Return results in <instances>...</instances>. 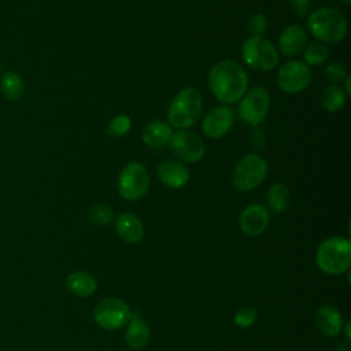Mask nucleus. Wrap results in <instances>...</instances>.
<instances>
[{
	"label": "nucleus",
	"instance_id": "9",
	"mask_svg": "<svg viewBox=\"0 0 351 351\" xmlns=\"http://www.w3.org/2000/svg\"><path fill=\"white\" fill-rule=\"evenodd\" d=\"M167 144L176 158L188 163L199 162L206 154L203 140L188 129H180L178 132L171 133Z\"/></svg>",
	"mask_w": 351,
	"mask_h": 351
},
{
	"label": "nucleus",
	"instance_id": "2",
	"mask_svg": "<svg viewBox=\"0 0 351 351\" xmlns=\"http://www.w3.org/2000/svg\"><path fill=\"white\" fill-rule=\"evenodd\" d=\"M307 29L321 43H339L347 33V21L339 10L319 7L308 15Z\"/></svg>",
	"mask_w": 351,
	"mask_h": 351
},
{
	"label": "nucleus",
	"instance_id": "31",
	"mask_svg": "<svg viewBox=\"0 0 351 351\" xmlns=\"http://www.w3.org/2000/svg\"><path fill=\"white\" fill-rule=\"evenodd\" d=\"M250 143H251V145H252L255 149H258V151L263 149L265 145H266V136H265V132H263L262 129H259V128H255V129L252 130V133H251Z\"/></svg>",
	"mask_w": 351,
	"mask_h": 351
},
{
	"label": "nucleus",
	"instance_id": "10",
	"mask_svg": "<svg viewBox=\"0 0 351 351\" xmlns=\"http://www.w3.org/2000/svg\"><path fill=\"white\" fill-rule=\"evenodd\" d=\"M93 318L100 328L106 330H115L129 322L130 310L125 302L110 298L101 300L96 306L93 311Z\"/></svg>",
	"mask_w": 351,
	"mask_h": 351
},
{
	"label": "nucleus",
	"instance_id": "20",
	"mask_svg": "<svg viewBox=\"0 0 351 351\" xmlns=\"http://www.w3.org/2000/svg\"><path fill=\"white\" fill-rule=\"evenodd\" d=\"M126 343L134 348V350H140L143 347H145L151 339V330L149 326L147 325L145 321L140 319V318H134L130 321L128 329H126Z\"/></svg>",
	"mask_w": 351,
	"mask_h": 351
},
{
	"label": "nucleus",
	"instance_id": "33",
	"mask_svg": "<svg viewBox=\"0 0 351 351\" xmlns=\"http://www.w3.org/2000/svg\"><path fill=\"white\" fill-rule=\"evenodd\" d=\"M341 1H343V3H346V4H348L351 0H341Z\"/></svg>",
	"mask_w": 351,
	"mask_h": 351
},
{
	"label": "nucleus",
	"instance_id": "14",
	"mask_svg": "<svg viewBox=\"0 0 351 351\" xmlns=\"http://www.w3.org/2000/svg\"><path fill=\"white\" fill-rule=\"evenodd\" d=\"M307 45V32L300 25H289L282 29L278 37V49L282 55L295 56Z\"/></svg>",
	"mask_w": 351,
	"mask_h": 351
},
{
	"label": "nucleus",
	"instance_id": "7",
	"mask_svg": "<svg viewBox=\"0 0 351 351\" xmlns=\"http://www.w3.org/2000/svg\"><path fill=\"white\" fill-rule=\"evenodd\" d=\"M149 186L147 167L138 162L128 163L118 177V192L126 200L141 199Z\"/></svg>",
	"mask_w": 351,
	"mask_h": 351
},
{
	"label": "nucleus",
	"instance_id": "19",
	"mask_svg": "<svg viewBox=\"0 0 351 351\" xmlns=\"http://www.w3.org/2000/svg\"><path fill=\"white\" fill-rule=\"evenodd\" d=\"M66 287L73 295L86 298L96 291V280L85 270H75L67 276Z\"/></svg>",
	"mask_w": 351,
	"mask_h": 351
},
{
	"label": "nucleus",
	"instance_id": "21",
	"mask_svg": "<svg viewBox=\"0 0 351 351\" xmlns=\"http://www.w3.org/2000/svg\"><path fill=\"white\" fill-rule=\"evenodd\" d=\"M0 89L5 99L11 101H16L23 96L25 82L18 73L5 71L0 80Z\"/></svg>",
	"mask_w": 351,
	"mask_h": 351
},
{
	"label": "nucleus",
	"instance_id": "16",
	"mask_svg": "<svg viewBox=\"0 0 351 351\" xmlns=\"http://www.w3.org/2000/svg\"><path fill=\"white\" fill-rule=\"evenodd\" d=\"M115 229L118 236L130 244H136L143 239L144 228L141 221L132 213H122L115 221Z\"/></svg>",
	"mask_w": 351,
	"mask_h": 351
},
{
	"label": "nucleus",
	"instance_id": "6",
	"mask_svg": "<svg viewBox=\"0 0 351 351\" xmlns=\"http://www.w3.org/2000/svg\"><path fill=\"white\" fill-rule=\"evenodd\" d=\"M267 176L266 160L255 154L241 158L232 173V184L240 192H248L256 188Z\"/></svg>",
	"mask_w": 351,
	"mask_h": 351
},
{
	"label": "nucleus",
	"instance_id": "11",
	"mask_svg": "<svg viewBox=\"0 0 351 351\" xmlns=\"http://www.w3.org/2000/svg\"><path fill=\"white\" fill-rule=\"evenodd\" d=\"M311 82V70L302 60H289L277 73V84L285 93H299Z\"/></svg>",
	"mask_w": 351,
	"mask_h": 351
},
{
	"label": "nucleus",
	"instance_id": "3",
	"mask_svg": "<svg viewBox=\"0 0 351 351\" xmlns=\"http://www.w3.org/2000/svg\"><path fill=\"white\" fill-rule=\"evenodd\" d=\"M202 95L196 88L181 89L170 101L167 108L169 125L176 129H188L197 122L202 114Z\"/></svg>",
	"mask_w": 351,
	"mask_h": 351
},
{
	"label": "nucleus",
	"instance_id": "5",
	"mask_svg": "<svg viewBox=\"0 0 351 351\" xmlns=\"http://www.w3.org/2000/svg\"><path fill=\"white\" fill-rule=\"evenodd\" d=\"M244 63L256 71H270L278 63L276 47L263 36H251L241 44Z\"/></svg>",
	"mask_w": 351,
	"mask_h": 351
},
{
	"label": "nucleus",
	"instance_id": "12",
	"mask_svg": "<svg viewBox=\"0 0 351 351\" xmlns=\"http://www.w3.org/2000/svg\"><path fill=\"white\" fill-rule=\"evenodd\" d=\"M233 119L234 115L230 107L218 106L204 115L202 122L203 133L210 138H219L229 132Z\"/></svg>",
	"mask_w": 351,
	"mask_h": 351
},
{
	"label": "nucleus",
	"instance_id": "27",
	"mask_svg": "<svg viewBox=\"0 0 351 351\" xmlns=\"http://www.w3.org/2000/svg\"><path fill=\"white\" fill-rule=\"evenodd\" d=\"M247 30L251 33V36H262L267 30L266 16L261 12L251 15L247 21Z\"/></svg>",
	"mask_w": 351,
	"mask_h": 351
},
{
	"label": "nucleus",
	"instance_id": "22",
	"mask_svg": "<svg viewBox=\"0 0 351 351\" xmlns=\"http://www.w3.org/2000/svg\"><path fill=\"white\" fill-rule=\"evenodd\" d=\"M289 200H291V193H289V189L284 184L277 182V184H273L267 189L266 202H267L269 208L273 213L278 214V213L285 211L289 206Z\"/></svg>",
	"mask_w": 351,
	"mask_h": 351
},
{
	"label": "nucleus",
	"instance_id": "25",
	"mask_svg": "<svg viewBox=\"0 0 351 351\" xmlns=\"http://www.w3.org/2000/svg\"><path fill=\"white\" fill-rule=\"evenodd\" d=\"M89 218L93 223L104 226L112 221L114 215H112V210L108 206L97 203L89 208Z\"/></svg>",
	"mask_w": 351,
	"mask_h": 351
},
{
	"label": "nucleus",
	"instance_id": "13",
	"mask_svg": "<svg viewBox=\"0 0 351 351\" xmlns=\"http://www.w3.org/2000/svg\"><path fill=\"white\" fill-rule=\"evenodd\" d=\"M239 225L245 234L259 236L269 226V213L262 204L252 203L240 213Z\"/></svg>",
	"mask_w": 351,
	"mask_h": 351
},
{
	"label": "nucleus",
	"instance_id": "29",
	"mask_svg": "<svg viewBox=\"0 0 351 351\" xmlns=\"http://www.w3.org/2000/svg\"><path fill=\"white\" fill-rule=\"evenodd\" d=\"M256 321V311L252 307H241L234 314V324L240 328H248Z\"/></svg>",
	"mask_w": 351,
	"mask_h": 351
},
{
	"label": "nucleus",
	"instance_id": "1",
	"mask_svg": "<svg viewBox=\"0 0 351 351\" xmlns=\"http://www.w3.org/2000/svg\"><path fill=\"white\" fill-rule=\"evenodd\" d=\"M207 82L211 93L225 104L237 103L248 86L244 67L234 60H219L208 71Z\"/></svg>",
	"mask_w": 351,
	"mask_h": 351
},
{
	"label": "nucleus",
	"instance_id": "17",
	"mask_svg": "<svg viewBox=\"0 0 351 351\" xmlns=\"http://www.w3.org/2000/svg\"><path fill=\"white\" fill-rule=\"evenodd\" d=\"M315 325L325 336H337L343 328L341 314L332 306H322L315 313Z\"/></svg>",
	"mask_w": 351,
	"mask_h": 351
},
{
	"label": "nucleus",
	"instance_id": "4",
	"mask_svg": "<svg viewBox=\"0 0 351 351\" xmlns=\"http://www.w3.org/2000/svg\"><path fill=\"white\" fill-rule=\"evenodd\" d=\"M315 261L324 273L341 274L351 263V243L343 237H329L319 244Z\"/></svg>",
	"mask_w": 351,
	"mask_h": 351
},
{
	"label": "nucleus",
	"instance_id": "26",
	"mask_svg": "<svg viewBox=\"0 0 351 351\" xmlns=\"http://www.w3.org/2000/svg\"><path fill=\"white\" fill-rule=\"evenodd\" d=\"M130 126H132L130 118L125 114H119V115L114 117L111 119V122L108 123L107 133L112 137H121V136H125L130 130Z\"/></svg>",
	"mask_w": 351,
	"mask_h": 351
},
{
	"label": "nucleus",
	"instance_id": "32",
	"mask_svg": "<svg viewBox=\"0 0 351 351\" xmlns=\"http://www.w3.org/2000/svg\"><path fill=\"white\" fill-rule=\"evenodd\" d=\"M350 82H351V77L347 75V78L344 80V84H346V95H350L351 93V89H350Z\"/></svg>",
	"mask_w": 351,
	"mask_h": 351
},
{
	"label": "nucleus",
	"instance_id": "28",
	"mask_svg": "<svg viewBox=\"0 0 351 351\" xmlns=\"http://www.w3.org/2000/svg\"><path fill=\"white\" fill-rule=\"evenodd\" d=\"M347 69L344 67V64L335 62L326 66L325 69V77L332 81L335 85H337L339 82H343L347 78Z\"/></svg>",
	"mask_w": 351,
	"mask_h": 351
},
{
	"label": "nucleus",
	"instance_id": "15",
	"mask_svg": "<svg viewBox=\"0 0 351 351\" xmlns=\"http://www.w3.org/2000/svg\"><path fill=\"white\" fill-rule=\"evenodd\" d=\"M158 177L163 185L178 189L188 184L189 171L181 162L174 159H166L158 166Z\"/></svg>",
	"mask_w": 351,
	"mask_h": 351
},
{
	"label": "nucleus",
	"instance_id": "23",
	"mask_svg": "<svg viewBox=\"0 0 351 351\" xmlns=\"http://www.w3.org/2000/svg\"><path fill=\"white\" fill-rule=\"evenodd\" d=\"M346 93L339 85H328L321 93V104L326 111L336 112L346 104Z\"/></svg>",
	"mask_w": 351,
	"mask_h": 351
},
{
	"label": "nucleus",
	"instance_id": "30",
	"mask_svg": "<svg viewBox=\"0 0 351 351\" xmlns=\"http://www.w3.org/2000/svg\"><path fill=\"white\" fill-rule=\"evenodd\" d=\"M289 7L296 16L304 18L310 12L311 0H289Z\"/></svg>",
	"mask_w": 351,
	"mask_h": 351
},
{
	"label": "nucleus",
	"instance_id": "24",
	"mask_svg": "<svg viewBox=\"0 0 351 351\" xmlns=\"http://www.w3.org/2000/svg\"><path fill=\"white\" fill-rule=\"evenodd\" d=\"M304 51V63L307 66H319L326 62L329 58L328 47L321 41H313L306 45Z\"/></svg>",
	"mask_w": 351,
	"mask_h": 351
},
{
	"label": "nucleus",
	"instance_id": "8",
	"mask_svg": "<svg viewBox=\"0 0 351 351\" xmlns=\"http://www.w3.org/2000/svg\"><path fill=\"white\" fill-rule=\"evenodd\" d=\"M270 107V95L262 86H255L244 93L239 104V117L251 126L261 125Z\"/></svg>",
	"mask_w": 351,
	"mask_h": 351
},
{
	"label": "nucleus",
	"instance_id": "18",
	"mask_svg": "<svg viewBox=\"0 0 351 351\" xmlns=\"http://www.w3.org/2000/svg\"><path fill=\"white\" fill-rule=\"evenodd\" d=\"M171 136V126L163 121H151L141 133L143 143L149 148H162Z\"/></svg>",
	"mask_w": 351,
	"mask_h": 351
}]
</instances>
